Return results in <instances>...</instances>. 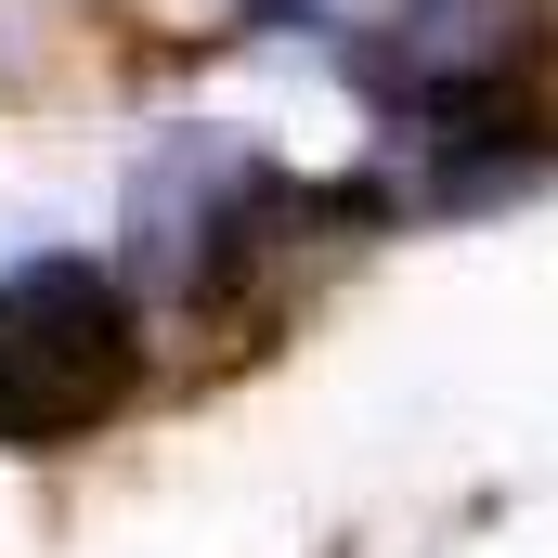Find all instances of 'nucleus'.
<instances>
[{"label":"nucleus","instance_id":"nucleus-1","mask_svg":"<svg viewBox=\"0 0 558 558\" xmlns=\"http://www.w3.org/2000/svg\"><path fill=\"white\" fill-rule=\"evenodd\" d=\"M143 377V338H131V299L105 260H13L0 274V441L13 454H52L78 428H105Z\"/></svg>","mask_w":558,"mask_h":558},{"label":"nucleus","instance_id":"nucleus-2","mask_svg":"<svg viewBox=\"0 0 558 558\" xmlns=\"http://www.w3.org/2000/svg\"><path fill=\"white\" fill-rule=\"evenodd\" d=\"M286 195V169L260 143L234 131H169L156 156L131 169V260L156 286H208L247 234H260V208Z\"/></svg>","mask_w":558,"mask_h":558},{"label":"nucleus","instance_id":"nucleus-3","mask_svg":"<svg viewBox=\"0 0 558 558\" xmlns=\"http://www.w3.org/2000/svg\"><path fill=\"white\" fill-rule=\"evenodd\" d=\"M247 13H260V26H325L338 0H247Z\"/></svg>","mask_w":558,"mask_h":558}]
</instances>
